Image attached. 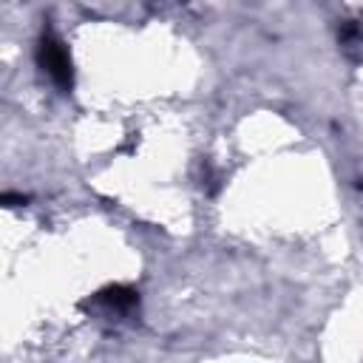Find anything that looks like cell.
<instances>
[{"mask_svg": "<svg viewBox=\"0 0 363 363\" xmlns=\"http://www.w3.org/2000/svg\"><path fill=\"white\" fill-rule=\"evenodd\" d=\"M37 62H40V68L51 77V82H54L60 91H71V85H74L71 57H68L65 45L57 40L54 31H43L40 45H37Z\"/></svg>", "mask_w": 363, "mask_h": 363, "instance_id": "1", "label": "cell"}, {"mask_svg": "<svg viewBox=\"0 0 363 363\" xmlns=\"http://www.w3.org/2000/svg\"><path fill=\"white\" fill-rule=\"evenodd\" d=\"M94 303H102L111 312H128V309H133L139 303V292L130 289V286H108V289L96 292Z\"/></svg>", "mask_w": 363, "mask_h": 363, "instance_id": "2", "label": "cell"}, {"mask_svg": "<svg viewBox=\"0 0 363 363\" xmlns=\"http://www.w3.org/2000/svg\"><path fill=\"white\" fill-rule=\"evenodd\" d=\"M340 40H343V43H360V40H363V28L354 26V23H346L343 31H340Z\"/></svg>", "mask_w": 363, "mask_h": 363, "instance_id": "3", "label": "cell"}]
</instances>
